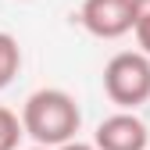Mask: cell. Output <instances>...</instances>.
<instances>
[{
  "label": "cell",
  "instance_id": "cell-7",
  "mask_svg": "<svg viewBox=\"0 0 150 150\" xmlns=\"http://www.w3.org/2000/svg\"><path fill=\"white\" fill-rule=\"evenodd\" d=\"M22 118L14 115L11 107L0 104V150H18V143H22Z\"/></svg>",
  "mask_w": 150,
  "mask_h": 150
},
{
  "label": "cell",
  "instance_id": "cell-2",
  "mask_svg": "<svg viewBox=\"0 0 150 150\" xmlns=\"http://www.w3.org/2000/svg\"><path fill=\"white\" fill-rule=\"evenodd\" d=\"M104 93L122 111H136L150 100V57L139 50H122L104 64Z\"/></svg>",
  "mask_w": 150,
  "mask_h": 150
},
{
  "label": "cell",
  "instance_id": "cell-6",
  "mask_svg": "<svg viewBox=\"0 0 150 150\" xmlns=\"http://www.w3.org/2000/svg\"><path fill=\"white\" fill-rule=\"evenodd\" d=\"M132 32H136L139 54L150 57V0H132Z\"/></svg>",
  "mask_w": 150,
  "mask_h": 150
},
{
  "label": "cell",
  "instance_id": "cell-1",
  "mask_svg": "<svg viewBox=\"0 0 150 150\" xmlns=\"http://www.w3.org/2000/svg\"><path fill=\"white\" fill-rule=\"evenodd\" d=\"M79 125H82V111L75 104V97L64 89H54V86L36 89L22 104V132L32 136L36 146L57 150L75 139Z\"/></svg>",
  "mask_w": 150,
  "mask_h": 150
},
{
  "label": "cell",
  "instance_id": "cell-5",
  "mask_svg": "<svg viewBox=\"0 0 150 150\" xmlns=\"http://www.w3.org/2000/svg\"><path fill=\"white\" fill-rule=\"evenodd\" d=\"M22 68V47L11 32H0V89L11 86V79Z\"/></svg>",
  "mask_w": 150,
  "mask_h": 150
},
{
  "label": "cell",
  "instance_id": "cell-9",
  "mask_svg": "<svg viewBox=\"0 0 150 150\" xmlns=\"http://www.w3.org/2000/svg\"><path fill=\"white\" fill-rule=\"evenodd\" d=\"M29 150H47V146H29Z\"/></svg>",
  "mask_w": 150,
  "mask_h": 150
},
{
  "label": "cell",
  "instance_id": "cell-3",
  "mask_svg": "<svg viewBox=\"0 0 150 150\" xmlns=\"http://www.w3.org/2000/svg\"><path fill=\"white\" fill-rule=\"evenodd\" d=\"M79 22L97 40H122L132 32V0H82Z\"/></svg>",
  "mask_w": 150,
  "mask_h": 150
},
{
  "label": "cell",
  "instance_id": "cell-4",
  "mask_svg": "<svg viewBox=\"0 0 150 150\" xmlns=\"http://www.w3.org/2000/svg\"><path fill=\"white\" fill-rule=\"evenodd\" d=\"M146 143H150V132L132 111H118V115L104 118L93 132L97 150H146Z\"/></svg>",
  "mask_w": 150,
  "mask_h": 150
},
{
  "label": "cell",
  "instance_id": "cell-8",
  "mask_svg": "<svg viewBox=\"0 0 150 150\" xmlns=\"http://www.w3.org/2000/svg\"><path fill=\"white\" fill-rule=\"evenodd\" d=\"M57 150H97L93 143H79V139H71V143H64V146H57Z\"/></svg>",
  "mask_w": 150,
  "mask_h": 150
}]
</instances>
